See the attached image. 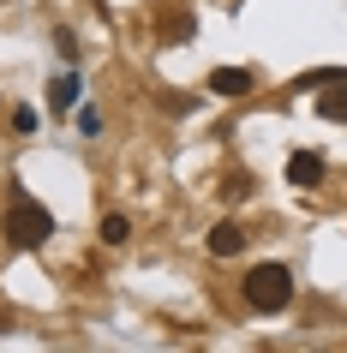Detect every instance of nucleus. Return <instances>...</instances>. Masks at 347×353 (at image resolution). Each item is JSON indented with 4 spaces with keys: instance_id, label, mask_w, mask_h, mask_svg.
Listing matches in <instances>:
<instances>
[{
    "instance_id": "1",
    "label": "nucleus",
    "mask_w": 347,
    "mask_h": 353,
    "mask_svg": "<svg viewBox=\"0 0 347 353\" xmlns=\"http://www.w3.org/2000/svg\"><path fill=\"white\" fill-rule=\"evenodd\" d=\"M0 234H6L12 252H42L48 234H54V216H48V204H37L30 192H12V204L0 216Z\"/></svg>"
},
{
    "instance_id": "2",
    "label": "nucleus",
    "mask_w": 347,
    "mask_h": 353,
    "mask_svg": "<svg viewBox=\"0 0 347 353\" xmlns=\"http://www.w3.org/2000/svg\"><path fill=\"white\" fill-rule=\"evenodd\" d=\"M239 294H246V305L264 312V317L288 312V305H293V270H288V263H252V276H246Z\"/></svg>"
},
{
    "instance_id": "3",
    "label": "nucleus",
    "mask_w": 347,
    "mask_h": 353,
    "mask_svg": "<svg viewBox=\"0 0 347 353\" xmlns=\"http://www.w3.org/2000/svg\"><path fill=\"white\" fill-rule=\"evenodd\" d=\"M288 186H299V192L324 186V156H317V150H293L288 156Z\"/></svg>"
},
{
    "instance_id": "4",
    "label": "nucleus",
    "mask_w": 347,
    "mask_h": 353,
    "mask_svg": "<svg viewBox=\"0 0 347 353\" xmlns=\"http://www.w3.org/2000/svg\"><path fill=\"white\" fill-rule=\"evenodd\" d=\"M252 84H257V72H246V66H216V72L204 78V90H210V96H228V102L246 96Z\"/></svg>"
},
{
    "instance_id": "5",
    "label": "nucleus",
    "mask_w": 347,
    "mask_h": 353,
    "mask_svg": "<svg viewBox=\"0 0 347 353\" xmlns=\"http://www.w3.org/2000/svg\"><path fill=\"white\" fill-rule=\"evenodd\" d=\"M210 252H216V258H239V252H246V228L239 222H216L210 228Z\"/></svg>"
},
{
    "instance_id": "6",
    "label": "nucleus",
    "mask_w": 347,
    "mask_h": 353,
    "mask_svg": "<svg viewBox=\"0 0 347 353\" xmlns=\"http://www.w3.org/2000/svg\"><path fill=\"white\" fill-rule=\"evenodd\" d=\"M78 90H84V78H78V72H60L54 84H48V108H54V114H72L78 108Z\"/></svg>"
},
{
    "instance_id": "7",
    "label": "nucleus",
    "mask_w": 347,
    "mask_h": 353,
    "mask_svg": "<svg viewBox=\"0 0 347 353\" xmlns=\"http://www.w3.org/2000/svg\"><path fill=\"white\" fill-rule=\"evenodd\" d=\"M156 37L162 42H192V12H162L156 19Z\"/></svg>"
},
{
    "instance_id": "8",
    "label": "nucleus",
    "mask_w": 347,
    "mask_h": 353,
    "mask_svg": "<svg viewBox=\"0 0 347 353\" xmlns=\"http://www.w3.org/2000/svg\"><path fill=\"white\" fill-rule=\"evenodd\" d=\"M317 114L324 120H347V78H335V90L317 96Z\"/></svg>"
},
{
    "instance_id": "9",
    "label": "nucleus",
    "mask_w": 347,
    "mask_h": 353,
    "mask_svg": "<svg viewBox=\"0 0 347 353\" xmlns=\"http://www.w3.org/2000/svg\"><path fill=\"white\" fill-rule=\"evenodd\" d=\"M96 234H102V245H126V240H132V222L114 210V216H102V228H96Z\"/></svg>"
},
{
    "instance_id": "10",
    "label": "nucleus",
    "mask_w": 347,
    "mask_h": 353,
    "mask_svg": "<svg viewBox=\"0 0 347 353\" xmlns=\"http://www.w3.org/2000/svg\"><path fill=\"white\" fill-rule=\"evenodd\" d=\"M246 198H252V180H246V174H234V180L221 186V204H246Z\"/></svg>"
},
{
    "instance_id": "11",
    "label": "nucleus",
    "mask_w": 347,
    "mask_h": 353,
    "mask_svg": "<svg viewBox=\"0 0 347 353\" xmlns=\"http://www.w3.org/2000/svg\"><path fill=\"white\" fill-rule=\"evenodd\" d=\"M78 132H84V138H96V132H102V114H96V108H78Z\"/></svg>"
},
{
    "instance_id": "12",
    "label": "nucleus",
    "mask_w": 347,
    "mask_h": 353,
    "mask_svg": "<svg viewBox=\"0 0 347 353\" xmlns=\"http://www.w3.org/2000/svg\"><path fill=\"white\" fill-rule=\"evenodd\" d=\"M54 48H60V60H66V66L78 60V37H72V30H60V37H54Z\"/></svg>"
}]
</instances>
